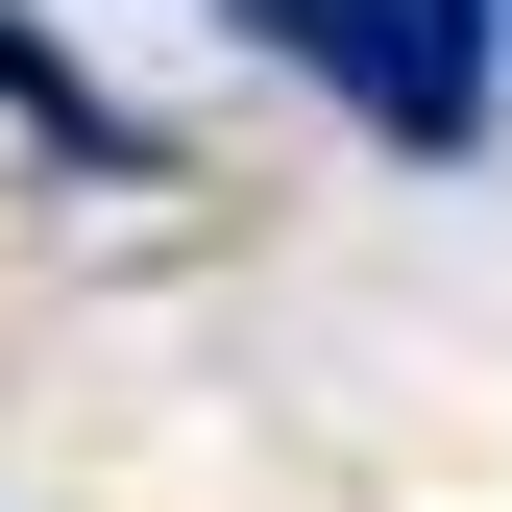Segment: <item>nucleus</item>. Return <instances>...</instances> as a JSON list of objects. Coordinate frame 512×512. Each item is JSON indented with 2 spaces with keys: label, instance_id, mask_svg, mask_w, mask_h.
Segmentation results:
<instances>
[{
  "label": "nucleus",
  "instance_id": "nucleus-1",
  "mask_svg": "<svg viewBox=\"0 0 512 512\" xmlns=\"http://www.w3.org/2000/svg\"><path fill=\"white\" fill-rule=\"evenodd\" d=\"M244 25H269L293 74L366 122V147H415V171H439V147H488V74H512L488 0H244Z\"/></svg>",
  "mask_w": 512,
  "mask_h": 512
},
{
  "label": "nucleus",
  "instance_id": "nucleus-2",
  "mask_svg": "<svg viewBox=\"0 0 512 512\" xmlns=\"http://www.w3.org/2000/svg\"><path fill=\"white\" fill-rule=\"evenodd\" d=\"M0 122H25V147H98V171H122V98H98L49 25H0Z\"/></svg>",
  "mask_w": 512,
  "mask_h": 512
}]
</instances>
